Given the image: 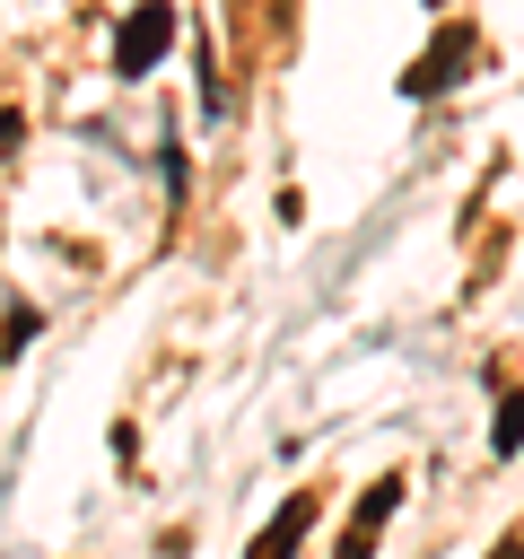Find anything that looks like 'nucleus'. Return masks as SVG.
I'll use <instances>...</instances> for the list:
<instances>
[{
	"label": "nucleus",
	"instance_id": "3",
	"mask_svg": "<svg viewBox=\"0 0 524 559\" xmlns=\"http://www.w3.org/2000/svg\"><path fill=\"white\" fill-rule=\"evenodd\" d=\"M393 507H402V472H384V480L358 498V515H349V533H341V559H367V550H376V524H384Z\"/></svg>",
	"mask_w": 524,
	"mask_h": 559
},
{
	"label": "nucleus",
	"instance_id": "4",
	"mask_svg": "<svg viewBox=\"0 0 524 559\" xmlns=\"http://www.w3.org/2000/svg\"><path fill=\"white\" fill-rule=\"evenodd\" d=\"M306 524H314V489H297L279 515H271V533L245 550V559H297V542H306Z\"/></svg>",
	"mask_w": 524,
	"mask_h": 559
},
{
	"label": "nucleus",
	"instance_id": "1",
	"mask_svg": "<svg viewBox=\"0 0 524 559\" xmlns=\"http://www.w3.org/2000/svg\"><path fill=\"white\" fill-rule=\"evenodd\" d=\"M166 44H175V0H140L114 35V79H148Z\"/></svg>",
	"mask_w": 524,
	"mask_h": 559
},
{
	"label": "nucleus",
	"instance_id": "6",
	"mask_svg": "<svg viewBox=\"0 0 524 559\" xmlns=\"http://www.w3.org/2000/svg\"><path fill=\"white\" fill-rule=\"evenodd\" d=\"M489 559H524V533H507V542H498V550H489Z\"/></svg>",
	"mask_w": 524,
	"mask_h": 559
},
{
	"label": "nucleus",
	"instance_id": "5",
	"mask_svg": "<svg viewBox=\"0 0 524 559\" xmlns=\"http://www.w3.org/2000/svg\"><path fill=\"white\" fill-rule=\"evenodd\" d=\"M489 445H498V454H515V445H524V393H507V402H498V428H489Z\"/></svg>",
	"mask_w": 524,
	"mask_h": 559
},
{
	"label": "nucleus",
	"instance_id": "2",
	"mask_svg": "<svg viewBox=\"0 0 524 559\" xmlns=\"http://www.w3.org/2000/svg\"><path fill=\"white\" fill-rule=\"evenodd\" d=\"M472 70V35L454 26V35H437L428 52H419V70H402V96H437V87H454Z\"/></svg>",
	"mask_w": 524,
	"mask_h": 559
}]
</instances>
